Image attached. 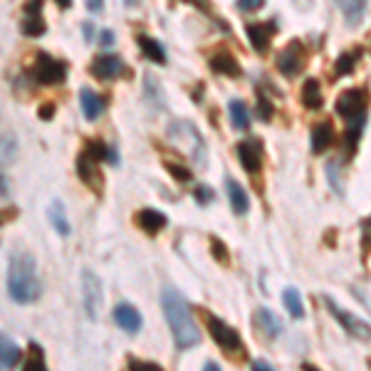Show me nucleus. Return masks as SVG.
Returning a JSON list of instances; mask_svg holds the SVG:
<instances>
[{"label":"nucleus","instance_id":"nucleus-30","mask_svg":"<svg viewBox=\"0 0 371 371\" xmlns=\"http://www.w3.org/2000/svg\"><path fill=\"white\" fill-rule=\"evenodd\" d=\"M15 151H18L15 136H11V134L0 136V166H11V163L15 161Z\"/></svg>","mask_w":371,"mask_h":371},{"label":"nucleus","instance_id":"nucleus-28","mask_svg":"<svg viewBox=\"0 0 371 371\" xmlns=\"http://www.w3.org/2000/svg\"><path fill=\"white\" fill-rule=\"evenodd\" d=\"M359 55H361L359 50H346V53H342L339 58H337V65H335V77H346V74L354 72Z\"/></svg>","mask_w":371,"mask_h":371},{"label":"nucleus","instance_id":"nucleus-2","mask_svg":"<svg viewBox=\"0 0 371 371\" xmlns=\"http://www.w3.org/2000/svg\"><path fill=\"white\" fill-rule=\"evenodd\" d=\"M8 295L13 302L30 304L40 297V277L37 267L27 252H15L8 262Z\"/></svg>","mask_w":371,"mask_h":371},{"label":"nucleus","instance_id":"nucleus-44","mask_svg":"<svg viewBox=\"0 0 371 371\" xmlns=\"http://www.w3.org/2000/svg\"><path fill=\"white\" fill-rule=\"evenodd\" d=\"M327 171H330V181H335V189H337V194H342V186H339V181H337V171H339V168H337V163L332 161L330 166H327Z\"/></svg>","mask_w":371,"mask_h":371},{"label":"nucleus","instance_id":"nucleus-42","mask_svg":"<svg viewBox=\"0 0 371 371\" xmlns=\"http://www.w3.org/2000/svg\"><path fill=\"white\" fill-rule=\"evenodd\" d=\"M11 194H13V189H11V181H8L3 173H0V201H6V198H11Z\"/></svg>","mask_w":371,"mask_h":371},{"label":"nucleus","instance_id":"nucleus-15","mask_svg":"<svg viewBox=\"0 0 371 371\" xmlns=\"http://www.w3.org/2000/svg\"><path fill=\"white\" fill-rule=\"evenodd\" d=\"M272 35H275V25L272 22H252V25H248V40H250V45L260 55L267 53Z\"/></svg>","mask_w":371,"mask_h":371},{"label":"nucleus","instance_id":"nucleus-17","mask_svg":"<svg viewBox=\"0 0 371 371\" xmlns=\"http://www.w3.org/2000/svg\"><path fill=\"white\" fill-rule=\"evenodd\" d=\"M339 6L342 15H344L346 25L349 27H359L366 18V8H369V0H335Z\"/></svg>","mask_w":371,"mask_h":371},{"label":"nucleus","instance_id":"nucleus-40","mask_svg":"<svg viewBox=\"0 0 371 371\" xmlns=\"http://www.w3.org/2000/svg\"><path fill=\"white\" fill-rule=\"evenodd\" d=\"M22 13L25 15H42V0H25Z\"/></svg>","mask_w":371,"mask_h":371},{"label":"nucleus","instance_id":"nucleus-22","mask_svg":"<svg viewBox=\"0 0 371 371\" xmlns=\"http://www.w3.org/2000/svg\"><path fill=\"white\" fill-rule=\"evenodd\" d=\"M228 116H230V124L236 126V129L245 131L250 126V112H248V104L243 100L228 102Z\"/></svg>","mask_w":371,"mask_h":371},{"label":"nucleus","instance_id":"nucleus-6","mask_svg":"<svg viewBox=\"0 0 371 371\" xmlns=\"http://www.w3.org/2000/svg\"><path fill=\"white\" fill-rule=\"evenodd\" d=\"M366 104H369V95L364 89H346L337 100V114L349 124L351 121H366Z\"/></svg>","mask_w":371,"mask_h":371},{"label":"nucleus","instance_id":"nucleus-5","mask_svg":"<svg viewBox=\"0 0 371 371\" xmlns=\"http://www.w3.org/2000/svg\"><path fill=\"white\" fill-rule=\"evenodd\" d=\"M205 324H208V332L210 337H213L215 344L223 349V354L228 356H241L243 354V342H241V335H238L230 324H225L220 317H213V314H205Z\"/></svg>","mask_w":371,"mask_h":371},{"label":"nucleus","instance_id":"nucleus-1","mask_svg":"<svg viewBox=\"0 0 371 371\" xmlns=\"http://www.w3.org/2000/svg\"><path fill=\"white\" fill-rule=\"evenodd\" d=\"M161 307L163 314H166V322L171 327L173 342L181 351L191 349L194 344L201 342V332L194 322V314H191V307L186 304V299L176 292V290H163L161 292Z\"/></svg>","mask_w":371,"mask_h":371},{"label":"nucleus","instance_id":"nucleus-18","mask_svg":"<svg viewBox=\"0 0 371 371\" xmlns=\"http://www.w3.org/2000/svg\"><path fill=\"white\" fill-rule=\"evenodd\" d=\"M238 158L248 173H257L262 166V151L257 142H241L238 144Z\"/></svg>","mask_w":371,"mask_h":371},{"label":"nucleus","instance_id":"nucleus-10","mask_svg":"<svg viewBox=\"0 0 371 371\" xmlns=\"http://www.w3.org/2000/svg\"><path fill=\"white\" fill-rule=\"evenodd\" d=\"M124 72H126L124 62L116 55H100V58H95L92 65H89V74H95L97 79H104V82L119 79Z\"/></svg>","mask_w":371,"mask_h":371},{"label":"nucleus","instance_id":"nucleus-25","mask_svg":"<svg viewBox=\"0 0 371 371\" xmlns=\"http://www.w3.org/2000/svg\"><path fill=\"white\" fill-rule=\"evenodd\" d=\"M20 354H22L20 346H18L8 335H3V332H0V364H3V366H15L18 361H20Z\"/></svg>","mask_w":371,"mask_h":371},{"label":"nucleus","instance_id":"nucleus-45","mask_svg":"<svg viewBox=\"0 0 371 371\" xmlns=\"http://www.w3.org/2000/svg\"><path fill=\"white\" fill-rule=\"evenodd\" d=\"M87 11L89 13H102L104 11V0H87Z\"/></svg>","mask_w":371,"mask_h":371},{"label":"nucleus","instance_id":"nucleus-31","mask_svg":"<svg viewBox=\"0 0 371 371\" xmlns=\"http://www.w3.org/2000/svg\"><path fill=\"white\" fill-rule=\"evenodd\" d=\"M283 302L285 307H288V312L292 314V317L302 319L304 317V304H302V297H299V292L295 288H288L283 295Z\"/></svg>","mask_w":371,"mask_h":371},{"label":"nucleus","instance_id":"nucleus-52","mask_svg":"<svg viewBox=\"0 0 371 371\" xmlns=\"http://www.w3.org/2000/svg\"><path fill=\"white\" fill-rule=\"evenodd\" d=\"M136 3H139V0H124V6H129V8L136 6Z\"/></svg>","mask_w":371,"mask_h":371},{"label":"nucleus","instance_id":"nucleus-48","mask_svg":"<svg viewBox=\"0 0 371 371\" xmlns=\"http://www.w3.org/2000/svg\"><path fill=\"white\" fill-rule=\"evenodd\" d=\"M252 369H257V371H267V369H270V364H265V361H252Z\"/></svg>","mask_w":371,"mask_h":371},{"label":"nucleus","instance_id":"nucleus-43","mask_svg":"<svg viewBox=\"0 0 371 371\" xmlns=\"http://www.w3.org/2000/svg\"><path fill=\"white\" fill-rule=\"evenodd\" d=\"M114 32L112 30H102V35H100V45L102 48H112V45H114Z\"/></svg>","mask_w":371,"mask_h":371},{"label":"nucleus","instance_id":"nucleus-41","mask_svg":"<svg viewBox=\"0 0 371 371\" xmlns=\"http://www.w3.org/2000/svg\"><path fill=\"white\" fill-rule=\"evenodd\" d=\"M18 218V208H0V225H6V223H11V220H15Z\"/></svg>","mask_w":371,"mask_h":371},{"label":"nucleus","instance_id":"nucleus-29","mask_svg":"<svg viewBox=\"0 0 371 371\" xmlns=\"http://www.w3.org/2000/svg\"><path fill=\"white\" fill-rule=\"evenodd\" d=\"M25 369H37V371H45L48 369V361H45V351L37 342H30L27 346V359H25Z\"/></svg>","mask_w":371,"mask_h":371},{"label":"nucleus","instance_id":"nucleus-16","mask_svg":"<svg viewBox=\"0 0 371 371\" xmlns=\"http://www.w3.org/2000/svg\"><path fill=\"white\" fill-rule=\"evenodd\" d=\"M210 69L218 74H223V77H233L238 79L243 74L241 65H238V60L233 58V55L228 53V50H218V53H213V58H210Z\"/></svg>","mask_w":371,"mask_h":371},{"label":"nucleus","instance_id":"nucleus-13","mask_svg":"<svg viewBox=\"0 0 371 371\" xmlns=\"http://www.w3.org/2000/svg\"><path fill=\"white\" fill-rule=\"evenodd\" d=\"M134 220H136V225L147 233V236H156V233H161V230L168 225V218L156 208H142L139 213H136Z\"/></svg>","mask_w":371,"mask_h":371},{"label":"nucleus","instance_id":"nucleus-20","mask_svg":"<svg viewBox=\"0 0 371 371\" xmlns=\"http://www.w3.org/2000/svg\"><path fill=\"white\" fill-rule=\"evenodd\" d=\"M335 142V124L332 121H319V124L312 126V151L322 154L332 147Z\"/></svg>","mask_w":371,"mask_h":371},{"label":"nucleus","instance_id":"nucleus-36","mask_svg":"<svg viewBox=\"0 0 371 371\" xmlns=\"http://www.w3.org/2000/svg\"><path fill=\"white\" fill-rule=\"evenodd\" d=\"M194 196H196V201H198V203H203V205L210 203V201L215 198V194L208 189V186H198V189L194 191Z\"/></svg>","mask_w":371,"mask_h":371},{"label":"nucleus","instance_id":"nucleus-21","mask_svg":"<svg viewBox=\"0 0 371 371\" xmlns=\"http://www.w3.org/2000/svg\"><path fill=\"white\" fill-rule=\"evenodd\" d=\"M225 191H228V201H230V208L236 210L238 215H245L248 208H250V198L248 194L243 191V186L233 178H225Z\"/></svg>","mask_w":371,"mask_h":371},{"label":"nucleus","instance_id":"nucleus-26","mask_svg":"<svg viewBox=\"0 0 371 371\" xmlns=\"http://www.w3.org/2000/svg\"><path fill=\"white\" fill-rule=\"evenodd\" d=\"M302 104L307 109H319L324 104V97H322V87H319L317 79H307L302 84Z\"/></svg>","mask_w":371,"mask_h":371},{"label":"nucleus","instance_id":"nucleus-3","mask_svg":"<svg viewBox=\"0 0 371 371\" xmlns=\"http://www.w3.org/2000/svg\"><path fill=\"white\" fill-rule=\"evenodd\" d=\"M168 139H171L178 151H183L189 158H194L196 166H205V142L203 136H201V131L191 121L186 119L171 121V126H168Z\"/></svg>","mask_w":371,"mask_h":371},{"label":"nucleus","instance_id":"nucleus-7","mask_svg":"<svg viewBox=\"0 0 371 371\" xmlns=\"http://www.w3.org/2000/svg\"><path fill=\"white\" fill-rule=\"evenodd\" d=\"M324 304H327V309L339 319L342 327H344L351 337H356V339H371V327L364 322V319H359L356 314L346 312V309H342L339 304H337L332 297H327V295H324Z\"/></svg>","mask_w":371,"mask_h":371},{"label":"nucleus","instance_id":"nucleus-37","mask_svg":"<svg viewBox=\"0 0 371 371\" xmlns=\"http://www.w3.org/2000/svg\"><path fill=\"white\" fill-rule=\"evenodd\" d=\"M262 6H265V0H238V11H243V13L260 11Z\"/></svg>","mask_w":371,"mask_h":371},{"label":"nucleus","instance_id":"nucleus-9","mask_svg":"<svg viewBox=\"0 0 371 371\" xmlns=\"http://www.w3.org/2000/svg\"><path fill=\"white\" fill-rule=\"evenodd\" d=\"M82 295H84V309L92 319L100 317L102 307V285L97 280V275H92L89 270L82 272Z\"/></svg>","mask_w":371,"mask_h":371},{"label":"nucleus","instance_id":"nucleus-4","mask_svg":"<svg viewBox=\"0 0 371 371\" xmlns=\"http://www.w3.org/2000/svg\"><path fill=\"white\" fill-rule=\"evenodd\" d=\"M30 77L37 84H45V87H53V84H62L67 79V62L58 60L53 55H48L45 50L35 55V62L30 67Z\"/></svg>","mask_w":371,"mask_h":371},{"label":"nucleus","instance_id":"nucleus-14","mask_svg":"<svg viewBox=\"0 0 371 371\" xmlns=\"http://www.w3.org/2000/svg\"><path fill=\"white\" fill-rule=\"evenodd\" d=\"M252 322H255V327L267 337V339H277V337L283 335V322H280V317H277V314H272L267 307L255 309V314H252Z\"/></svg>","mask_w":371,"mask_h":371},{"label":"nucleus","instance_id":"nucleus-23","mask_svg":"<svg viewBox=\"0 0 371 371\" xmlns=\"http://www.w3.org/2000/svg\"><path fill=\"white\" fill-rule=\"evenodd\" d=\"M136 42H139V48H142V53L147 60H151V62H156V65H166V53H163L161 42H156L149 35H139L136 37Z\"/></svg>","mask_w":371,"mask_h":371},{"label":"nucleus","instance_id":"nucleus-39","mask_svg":"<svg viewBox=\"0 0 371 371\" xmlns=\"http://www.w3.org/2000/svg\"><path fill=\"white\" fill-rule=\"evenodd\" d=\"M257 112H260V119L262 121H267L272 116V107L267 104L265 95H257Z\"/></svg>","mask_w":371,"mask_h":371},{"label":"nucleus","instance_id":"nucleus-33","mask_svg":"<svg viewBox=\"0 0 371 371\" xmlns=\"http://www.w3.org/2000/svg\"><path fill=\"white\" fill-rule=\"evenodd\" d=\"M163 166L168 168V173H171L176 181H181V183H186V181H191L194 178V171H189L186 166H181V163H171V161H166Z\"/></svg>","mask_w":371,"mask_h":371},{"label":"nucleus","instance_id":"nucleus-19","mask_svg":"<svg viewBox=\"0 0 371 371\" xmlns=\"http://www.w3.org/2000/svg\"><path fill=\"white\" fill-rule=\"evenodd\" d=\"M79 102H82V112L87 121H97L102 116V112H104V100L89 87L79 89Z\"/></svg>","mask_w":371,"mask_h":371},{"label":"nucleus","instance_id":"nucleus-47","mask_svg":"<svg viewBox=\"0 0 371 371\" xmlns=\"http://www.w3.org/2000/svg\"><path fill=\"white\" fill-rule=\"evenodd\" d=\"M82 30H84V40H87V42H92V37H95V35H92V25H89V22H84V25H82Z\"/></svg>","mask_w":371,"mask_h":371},{"label":"nucleus","instance_id":"nucleus-50","mask_svg":"<svg viewBox=\"0 0 371 371\" xmlns=\"http://www.w3.org/2000/svg\"><path fill=\"white\" fill-rule=\"evenodd\" d=\"M205 369H208V371H218V364H215V361H208V364H205Z\"/></svg>","mask_w":371,"mask_h":371},{"label":"nucleus","instance_id":"nucleus-34","mask_svg":"<svg viewBox=\"0 0 371 371\" xmlns=\"http://www.w3.org/2000/svg\"><path fill=\"white\" fill-rule=\"evenodd\" d=\"M210 250H213V255L218 257L220 262H228V248L223 245V241H218V238H210Z\"/></svg>","mask_w":371,"mask_h":371},{"label":"nucleus","instance_id":"nucleus-51","mask_svg":"<svg viewBox=\"0 0 371 371\" xmlns=\"http://www.w3.org/2000/svg\"><path fill=\"white\" fill-rule=\"evenodd\" d=\"M366 238H369V241H371V220H369V223H366Z\"/></svg>","mask_w":371,"mask_h":371},{"label":"nucleus","instance_id":"nucleus-12","mask_svg":"<svg viewBox=\"0 0 371 371\" xmlns=\"http://www.w3.org/2000/svg\"><path fill=\"white\" fill-rule=\"evenodd\" d=\"M114 322L119 324L121 330L126 332V335H136V332L142 330V314H139V309L134 307V304L129 302H119L114 307Z\"/></svg>","mask_w":371,"mask_h":371},{"label":"nucleus","instance_id":"nucleus-38","mask_svg":"<svg viewBox=\"0 0 371 371\" xmlns=\"http://www.w3.org/2000/svg\"><path fill=\"white\" fill-rule=\"evenodd\" d=\"M55 102H45V104H40V109H37V116H40L42 121H50L55 116Z\"/></svg>","mask_w":371,"mask_h":371},{"label":"nucleus","instance_id":"nucleus-24","mask_svg":"<svg viewBox=\"0 0 371 371\" xmlns=\"http://www.w3.org/2000/svg\"><path fill=\"white\" fill-rule=\"evenodd\" d=\"M50 223L55 225V230H58L62 238H67L69 233H72V225H69L67 210H65L62 201H55V203L50 205Z\"/></svg>","mask_w":371,"mask_h":371},{"label":"nucleus","instance_id":"nucleus-8","mask_svg":"<svg viewBox=\"0 0 371 371\" xmlns=\"http://www.w3.org/2000/svg\"><path fill=\"white\" fill-rule=\"evenodd\" d=\"M277 69L285 74V77H297L299 72L304 69V48L302 42H290L288 48L280 53L277 58Z\"/></svg>","mask_w":371,"mask_h":371},{"label":"nucleus","instance_id":"nucleus-11","mask_svg":"<svg viewBox=\"0 0 371 371\" xmlns=\"http://www.w3.org/2000/svg\"><path fill=\"white\" fill-rule=\"evenodd\" d=\"M100 161H95L92 156H87V154H79L77 156V176L82 178L84 186H89L92 191H97V194H102V189H104V176L100 173V166H97Z\"/></svg>","mask_w":371,"mask_h":371},{"label":"nucleus","instance_id":"nucleus-27","mask_svg":"<svg viewBox=\"0 0 371 371\" xmlns=\"http://www.w3.org/2000/svg\"><path fill=\"white\" fill-rule=\"evenodd\" d=\"M20 32L25 37H42L48 32V22L42 20V15H22Z\"/></svg>","mask_w":371,"mask_h":371},{"label":"nucleus","instance_id":"nucleus-35","mask_svg":"<svg viewBox=\"0 0 371 371\" xmlns=\"http://www.w3.org/2000/svg\"><path fill=\"white\" fill-rule=\"evenodd\" d=\"M129 366L131 369H136V371H158L161 369L158 364H151V361H139V359H134V356H129Z\"/></svg>","mask_w":371,"mask_h":371},{"label":"nucleus","instance_id":"nucleus-49","mask_svg":"<svg viewBox=\"0 0 371 371\" xmlns=\"http://www.w3.org/2000/svg\"><path fill=\"white\" fill-rule=\"evenodd\" d=\"M55 3H58V6L62 8V11H67V8H72V0H55Z\"/></svg>","mask_w":371,"mask_h":371},{"label":"nucleus","instance_id":"nucleus-46","mask_svg":"<svg viewBox=\"0 0 371 371\" xmlns=\"http://www.w3.org/2000/svg\"><path fill=\"white\" fill-rule=\"evenodd\" d=\"M107 161H109L112 166H116V163H119V154H116V149H114V147L107 149Z\"/></svg>","mask_w":371,"mask_h":371},{"label":"nucleus","instance_id":"nucleus-32","mask_svg":"<svg viewBox=\"0 0 371 371\" xmlns=\"http://www.w3.org/2000/svg\"><path fill=\"white\" fill-rule=\"evenodd\" d=\"M107 149H109V147H104L100 139H89V142H84V154H87V156H92L95 161L107 158Z\"/></svg>","mask_w":371,"mask_h":371}]
</instances>
